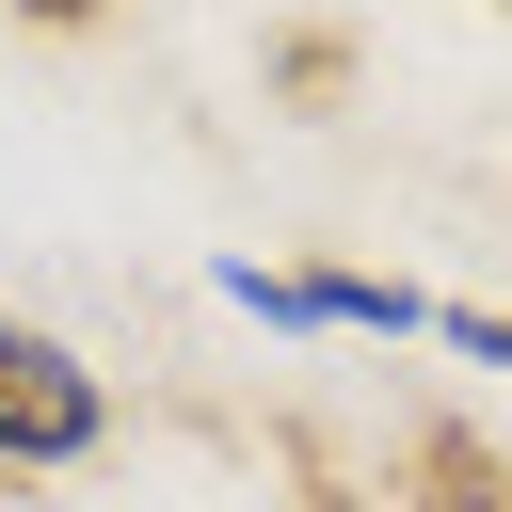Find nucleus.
Segmentation results:
<instances>
[{
	"instance_id": "nucleus-1",
	"label": "nucleus",
	"mask_w": 512,
	"mask_h": 512,
	"mask_svg": "<svg viewBox=\"0 0 512 512\" xmlns=\"http://www.w3.org/2000/svg\"><path fill=\"white\" fill-rule=\"evenodd\" d=\"M96 448H112V384L48 320H0V464H96Z\"/></svg>"
},
{
	"instance_id": "nucleus-2",
	"label": "nucleus",
	"mask_w": 512,
	"mask_h": 512,
	"mask_svg": "<svg viewBox=\"0 0 512 512\" xmlns=\"http://www.w3.org/2000/svg\"><path fill=\"white\" fill-rule=\"evenodd\" d=\"M400 480H416V512H512V448H480L464 416H416L400 432Z\"/></svg>"
},
{
	"instance_id": "nucleus-3",
	"label": "nucleus",
	"mask_w": 512,
	"mask_h": 512,
	"mask_svg": "<svg viewBox=\"0 0 512 512\" xmlns=\"http://www.w3.org/2000/svg\"><path fill=\"white\" fill-rule=\"evenodd\" d=\"M272 96H288V112H336V96H352V32H336V16H288V32H272Z\"/></svg>"
},
{
	"instance_id": "nucleus-4",
	"label": "nucleus",
	"mask_w": 512,
	"mask_h": 512,
	"mask_svg": "<svg viewBox=\"0 0 512 512\" xmlns=\"http://www.w3.org/2000/svg\"><path fill=\"white\" fill-rule=\"evenodd\" d=\"M304 288H320V320H336V336H432V304H416L400 272H304Z\"/></svg>"
},
{
	"instance_id": "nucleus-5",
	"label": "nucleus",
	"mask_w": 512,
	"mask_h": 512,
	"mask_svg": "<svg viewBox=\"0 0 512 512\" xmlns=\"http://www.w3.org/2000/svg\"><path fill=\"white\" fill-rule=\"evenodd\" d=\"M224 304H240V320H272V336H304V320H320V288H304V272H256V256H224Z\"/></svg>"
},
{
	"instance_id": "nucleus-6",
	"label": "nucleus",
	"mask_w": 512,
	"mask_h": 512,
	"mask_svg": "<svg viewBox=\"0 0 512 512\" xmlns=\"http://www.w3.org/2000/svg\"><path fill=\"white\" fill-rule=\"evenodd\" d=\"M432 336H448L464 368H512V320H496V304H432Z\"/></svg>"
},
{
	"instance_id": "nucleus-7",
	"label": "nucleus",
	"mask_w": 512,
	"mask_h": 512,
	"mask_svg": "<svg viewBox=\"0 0 512 512\" xmlns=\"http://www.w3.org/2000/svg\"><path fill=\"white\" fill-rule=\"evenodd\" d=\"M304 512H368V496H352V480H336V464L304 448Z\"/></svg>"
},
{
	"instance_id": "nucleus-8",
	"label": "nucleus",
	"mask_w": 512,
	"mask_h": 512,
	"mask_svg": "<svg viewBox=\"0 0 512 512\" xmlns=\"http://www.w3.org/2000/svg\"><path fill=\"white\" fill-rule=\"evenodd\" d=\"M16 16H32V32H96L112 0H16Z\"/></svg>"
}]
</instances>
